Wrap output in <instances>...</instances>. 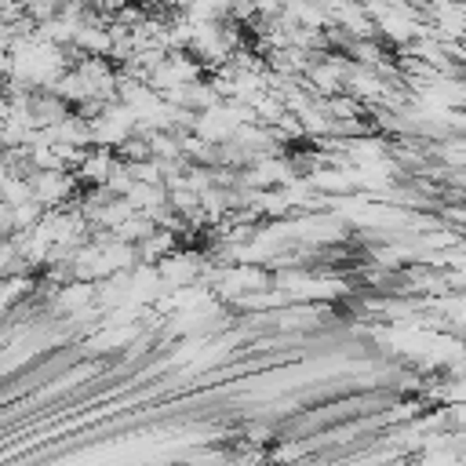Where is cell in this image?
I'll return each mask as SVG.
<instances>
[{
  "label": "cell",
  "instance_id": "5b68a950",
  "mask_svg": "<svg viewBox=\"0 0 466 466\" xmlns=\"http://www.w3.org/2000/svg\"><path fill=\"white\" fill-rule=\"evenodd\" d=\"M116 157L127 160V164H135V160H149V157H153V142H149V135L131 131V135L116 146Z\"/></svg>",
  "mask_w": 466,
  "mask_h": 466
},
{
  "label": "cell",
  "instance_id": "7a4b0ae2",
  "mask_svg": "<svg viewBox=\"0 0 466 466\" xmlns=\"http://www.w3.org/2000/svg\"><path fill=\"white\" fill-rule=\"evenodd\" d=\"M73 106L55 91V87H33V98H29V124L33 127H55Z\"/></svg>",
  "mask_w": 466,
  "mask_h": 466
},
{
  "label": "cell",
  "instance_id": "6da1fadb",
  "mask_svg": "<svg viewBox=\"0 0 466 466\" xmlns=\"http://www.w3.org/2000/svg\"><path fill=\"white\" fill-rule=\"evenodd\" d=\"M33 197L44 204V208H58V204H69L80 197V178L73 167H44V171H33Z\"/></svg>",
  "mask_w": 466,
  "mask_h": 466
},
{
  "label": "cell",
  "instance_id": "9c48e42d",
  "mask_svg": "<svg viewBox=\"0 0 466 466\" xmlns=\"http://www.w3.org/2000/svg\"><path fill=\"white\" fill-rule=\"evenodd\" d=\"M248 441L251 444H266V441H273V430L269 426H248Z\"/></svg>",
  "mask_w": 466,
  "mask_h": 466
},
{
  "label": "cell",
  "instance_id": "ba28073f",
  "mask_svg": "<svg viewBox=\"0 0 466 466\" xmlns=\"http://www.w3.org/2000/svg\"><path fill=\"white\" fill-rule=\"evenodd\" d=\"M0 233H15V204L0 200Z\"/></svg>",
  "mask_w": 466,
  "mask_h": 466
},
{
  "label": "cell",
  "instance_id": "8992f818",
  "mask_svg": "<svg viewBox=\"0 0 466 466\" xmlns=\"http://www.w3.org/2000/svg\"><path fill=\"white\" fill-rule=\"evenodd\" d=\"M44 218V204L33 197V200H25V204H15V229H29V226H36Z\"/></svg>",
  "mask_w": 466,
  "mask_h": 466
},
{
  "label": "cell",
  "instance_id": "3957f363",
  "mask_svg": "<svg viewBox=\"0 0 466 466\" xmlns=\"http://www.w3.org/2000/svg\"><path fill=\"white\" fill-rule=\"evenodd\" d=\"M113 160H116V149H109V146H87L84 160L73 171H76L80 186H102L106 175H109V167H113Z\"/></svg>",
  "mask_w": 466,
  "mask_h": 466
},
{
  "label": "cell",
  "instance_id": "52a82bcc",
  "mask_svg": "<svg viewBox=\"0 0 466 466\" xmlns=\"http://www.w3.org/2000/svg\"><path fill=\"white\" fill-rule=\"evenodd\" d=\"M62 4H66V0H25V15H29L33 22H47V18L62 15Z\"/></svg>",
  "mask_w": 466,
  "mask_h": 466
},
{
  "label": "cell",
  "instance_id": "30bf717a",
  "mask_svg": "<svg viewBox=\"0 0 466 466\" xmlns=\"http://www.w3.org/2000/svg\"><path fill=\"white\" fill-rule=\"evenodd\" d=\"M0 237H4V233H0Z\"/></svg>",
  "mask_w": 466,
  "mask_h": 466
},
{
  "label": "cell",
  "instance_id": "277c9868",
  "mask_svg": "<svg viewBox=\"0 0 466 466\" xmlns=\"http://www.w3.org/2000/svg\"><path fill=\"white\" fill-rule=\"evenodd\" d=\"M124 197L135 204V211H146V215H149L157 204L167 200V186H164V182H138V178H135Z\"/></svg>",
  "mask_w": 466,
  "mask_h": 466
}]
</instances>
